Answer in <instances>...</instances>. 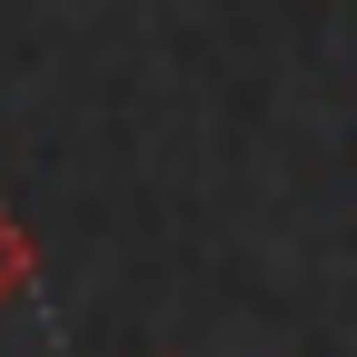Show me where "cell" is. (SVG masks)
<instances>
[{"label":"cell","mask_w":357,"mask_h":357,"mask_svg":"<svg viewBox=\"0 0 357 357\" xmlns=\"http://www.w3.org/2000/svg\"><path fill=\"white\" fill-rule=\"evenodd\" d=\"M30 278H40V238L20 229V208H0V318L30 298Z\"/></svg>","instance_id":"6da1fadb"}]
</instances>
